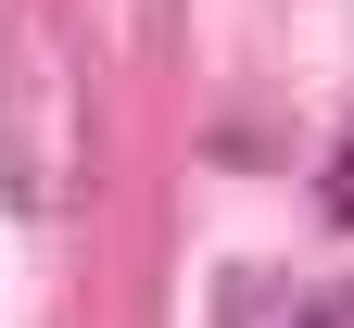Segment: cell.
<instances>
[{"label": "cell", "mask_w": 354, "mask_h": 328, "mask_svg": "<svg viewBox=\"0 0 354 328\" xmlns=\"http://www.w3.org/2000/svg\"><path fill=\"white\" fill-rule=\"evenodd\" d=\"M329 202H342V215H354V164H342V190H329Z\"/></svg>", "instance_id": "cell-1"}]
</instances>
